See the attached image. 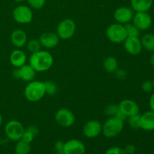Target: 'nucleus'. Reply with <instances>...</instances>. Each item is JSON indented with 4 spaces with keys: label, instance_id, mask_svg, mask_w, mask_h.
I'll return each instance as SVG.
<instances>
[{
    "label": "nucleus",
    "instance_id": "f257e3e1",
    "mask_svg": "<svg viewBox=\"0 0 154 154\" xmlns=\"http://www.w3.org/2000/svg\"><path fill=\"white\" fill-rule=\"evenodd\" d=\"M29 64L36 72H45L49 70L54 64L52 54L47 51L40 50L31 54L29 59Z\"/></svg>",
    "mask_w": 154,
    "mask_h": 154
},
{
    "label": "nucleus",
    "instance_id": "f03ea898",
    "mask_svg": "<svg viewBox=\"0 0 154 154\" xmlns=\"http://www.w3.org/2000/svg\"><path fill=\"white\" fill-rule=\"evenodd\" d=\"M45 95L46 92L44 81L33 80L29 81L24 89V96L29 102H38Z\"/></svg>",
    "mask_w": 154,
    "mask_h": 154
},
{
    "label": "nucleus",
    "instance_id": "7ed1b4c3",
    "mask_svg": "<svg viewBox=\"0 0 154 154\" xmlns=\"http://www.w3.org/2000/svg\"><path fill=\"white\" fill-rule=\"evenodd\" d=\"M124 127V120L117 117H109L102 124V133L106 138H115L120 135Z\"/></svg>",
    "mask_w": 154,
    "mask_h": 154
},
{
    "label": "nucleus",
    "instance_id": "20e7f679",
    "mask_svg": "<svg viewBox=\"0 0 154 154\" xmlns=\"http://www.w3.org/2000/svg\"><path fill=\"white\" fill-rule=\"evenodd\" d=\"M106 35L108 40L114 44L123 43L127 36L124 25L118 23H112L107 28Z\"/></svg>",
    "mask_w": 154,
    "mask_h": 154
},
{
    "label": "nucleus",
    "instance_id": "39448f33",
    "mask_svg": "<svg viewBox=\"0 0 154 154\" xmlns=\"http://www.w3.org/2000/svg\"><path fill=\"white\" fill-rule=\"evenodd\" d=\"M5 134L9 140L12 141H17L22 138L25 131L23 125L16 120H9L5 125Z\"/></svg>",
    "mask_w": 154,
    "mask_h": 154
},
{
    "label": "nucleus",
    "instance_id": "423d86ee",
    "mask_svg": "<svg viewBox=\"0 0 154 154\" xmlns=\"http://www.w3.org/2000/svg\"><path fill=\"white\" fill-rule=\"evenodd\" d=\"M77 26L75 21L70 18H66L59 23L57 27V33L60 38L68 40L72 38L76 32Z\"/></svg>",
    "mask_w": 154,
    "mask_h": 154
},
{
    "label": "nucleus",
    "instance_id": "0eeeda50",
    "mask_svg": "<svg viewBox=\"0 0 154 154\" xmlns=\"http://www.w3.org/2000/svg\"><path fill=\"white\" fill-rule=\"evenodd\" d=\"M13 18L20 24H28L31 23L33 18V13L31 8L25 5H18L14 9Z\"/></svg>",
    "mask_w": 154,
    "mask_h": 154
},
{
    "label": "nucleus",
    "instance_id": "6e6552de",
    "mask_svg": "<svg viewBox=\"0 0 154 154\" xmlns=\"http://www.w3.org/2000/svg\"><path fill=\"white\" fill-rule=\"evenodd\" d=\"M55 120L59 126L69 128L75 124V116L71 110L66 108H62L56 112Z\"/></svg>",
    "mask_w": 154,
    "mask_h": 154
},
{
    "label": "nucleus",
    "instance_id": "1a4fd4ad",
    "mask_svg": "<svg viewBox=\"0 0 154 154\" xmlns=\"http://www.w3.org/2000/svg\"><path fill=\"white\" fill-rule=\"evenodd\" d=\"M132 23L139 31H146L152 26V17L148 12H136L132 20Z\"/></svg>",
    "mask_w": 154,
    "mask_h": 154
},
{
    "label": "nucleus",
    "instance_id": "9d476101",
    "mask_svg": "<svg viewBox=\"0 0 154 154\" xmlns=\"http://www.w3.org/2000/svg\"><path fill=\"white\" fill-rule=\"evenodd\" d=\"M12 74L14 78L29 82L34 80L36 72L29 64H25L20 68H15Z\"/></svg>",
    "mask_w": 154,
    "mask_h": 154
},
{
    "label": "nucleus",
    "instance_id": "9b49d317",
    "mask_svg": "<svg viewBox=\"0 0 154 154\" xmlns=\"http://www.w3.org/2000/svg\"><path fill=\"white\" fill-rule=\"evenodd\" d=\"M102 132V124L96 120L87 121L83 127V134L88 138H95Z\"/></svg>",
    "mask_w": 154,
    "mask_h": 154
},
{
    "label": "nucleus",
    "instance_id": "f8f14e48",
    "mask_svg": "<svg viewBox=\"0 0 154 154\" xmlns=\"http://www.w3.org/2000/svg\"><path fill=\"white\" fill-rule=\"evenodd\" d=\"M120 112L127 118L139 114V106L136 102L132 99H123L118 104Z\"/></svg>",
    "mask_w": 154,
    "mask_h": 154
},
{
    "label": "nucleus",
    "instance_id": "ddd939ff",
    "mask_svg": "<svg viewBox=\"0 0 154 154\" xmlns=\"http://www.w3.org/2000/svg\"><path fill=\"white\" fill-rule=\"evenodd\" d=\"M123 46L125 50L129 54L132 56H137L142 51V45L141 39L138 37L128 36L123 42Z\"/></svg>",
    "mask_w": 154,
    "mask_h": 154
},
{
    "label": "nucleus",
    "instance_id": "4468645a",
    "mask_svg": "<svg viewBox=\"0 0 154 154\" xmlns=\"http://www.w3.org/2000/svg\"><path fill=\"white\" fill-rule=\"evenodd\" d=\"M134 16V11L131 8L122 7L117 8L114 13V18L118 23L125 24L130 23Z\"/></svg>",
    "mask_w": 154,
    "mask_h": 154
},
{
    "label": "nucleus",
    "instance_id": "2eb2a0df",
    "mask_svg": "<svg viewBox=\"0 0 154 154\" xmlns=\"http://www.w3.org/2000/svg\"><path fill=\"white\" fill-rule=\"evenodd\" d=\"M64 154H85L86 147L84 143L78 139H71L64 143Z\"/></svg>",
    "mask_w": 154,
    "mask_h": 154
},
{
    "label": "nucleus",
    "instance_id": "dca6fc26",
    "mask_svg": "<svg viewBox=\"0 0 154 154\" xmlns=\"http://www.w3.org/2000/svg\"><path fill=\"white\" fill-rule=\"evenodd\" d=\"M60 38L58 35L53 32H44L39 38V42L42 45V47L48 49H51L57 47L60 43Z\"/></svg>",
    "mask_w": 154,
    "mask_h": 154
},
{
    "label": "nucleus",
    "instance_id": "f3484780",
    "mask_svg": "<svg viewBox=\"0 0 154 154\" xmlns=\"http://www.w3.org/2000/svg\"><path fill=\"white\" fill-rule=\"evenodd\" d=\"M11 42L16 48H22L28 42L26 32L20 29L14 30L11 34Z\"/></svg>",
    "mask_w": 154,
    "mask_h": 154
},
{
    "label": "nucleus",
    "instance_id": "a211bd4d",
    "mask_svg": "<svg viewBox=\"0 0 154 154\" xmlns=\"http://www.w3.org/2000/svg\"><path fill=\"white\" fill-rule=\"evenodd\" d=\"M10 63L14 67L20 68L21 66L26 64L27 57L23 51L21 50V48H16L10 54Z\"/></svg>",
    "mask_w": 154,
    "mask_h": 154
},
{
    "label": "nucleus",
    "instance_id": "6ab92c4d",
    "mask_svg": "<svg viewBox=\"0 0 154 154\" xmlns=\"http://www.w3.org/2000/svg\"><path fill=\"white\" fill-rule=\"evenodd\" d=\"M140 129L148 132L154 130V111L150 110L141 114Z\"/></svg>",
    "mask_w": 154,
    "mask_h": 154
},
{
    "label": "nucleus",
    "instance_id": "aec40b11",
    "mask_svg": "<svg viewBox=\"0 0 154 154\" xmlns=\"http://www.w3.org/2000/svg\"><path fill=\"white\" fill-rule=\"evenodd\" d=\"M131 8L135 12H148L153 6V0H131Z\"/></svg>",
    "mask_w": 154,
    "mask_h": 154
},
{
    "label": "nucleus",
    "instance_id": "412c9836",
    "mask_svg": "<svg viewBox=\"0 0 154 154\" xmlns=\"http://www.w3.org/2000/svg\"><path fill=\"white\" fill-rule=\"evenodd\" d=\"M38 133L39 129L38 126H35V125H30L26 129H25V131H24L23 135L21 139L31 144L33 140H34V138L38 135Z\"/></svg>",
    "mask_w": 154,
    "mask_h": 154
},
{
    "label": "nucleus",
    "instance_id": "4be33fe9",
    "mask_svg": "<svg viewBox=\"0 0 154 154\" xmlns=\"http://www.w3.org/2000/svg\"><path fill=\"white\" fill-rule=\"evenodd\" d=\"M104 69L108 73H114L118 69V61L114 57H106L103 62Z\"/></svg>",
    "mask_w": 154,
    "mask_h": 154
},
{
    "label": "nucleus",
    "instance_id": "5701e85b",
    "mask_svg": "<svg viewBox=\"0 0 154 154\" xmlns=\"http://www.w3.org/2000/svg\"><path fill=\"white\" fill-rule=\"evenodd\" d=\"M142 48L150 52H154V34L147 33L141 38Z\"/></svg>",
    "mask_w": 154,
    "mask_h": 154
},
{
    "label": "nucleus",
    "instance_id": "b1692460",
    "mask_svg": "<svg viewBox=\"0 0 154 154\" xmlns=\"http://www.w3.org/2000/svg\"><path fill=\"white\" fill-rule=\"evenodd\" d=\"M31 150L30 143L26 142L23 140L20 139L17 141V144L14 147L15 154H29Z\"/></svg>",
    "mask_w": 154,
    "mask_h": 154
},
{
    "label": "nucleus",
    "instance_id": "393cba45",
    "mask_svg": "<svg viewBox=\"0 0 154 154\" xmlns=\"http://www.w3.org/2000/svg\"><path fill=\"white\" fill-rule=\"evenodd\" d=\"M105 114L108 115L109 117H117L123 120L127 119L121 112H120V109H119L118 105H114V104L113 105V104H111V105H108V106L105 108Z\"/></svg>",
    "mask_w": 154,
    "mask_h": 154
},
{
    "label": "nucleus",
    "instance_id": "a878e982",
    "mask_svg": "<svg viewBox=\"0 0 154 154\" xmlns=\"http://www.w3.org/2000/svg\"><path fill=\"white\" fill-rule=\"evenodd\" d=\"M26 45V48L28 51L31 53V54H33V53H35L42 50V45H41L40 42H39V39H30V40L27 42Z\"/></svg>",
    "mask_w": 154,
    "mask_h": 154
},
{
    "label": "nucleus",
    "instance_id": "bb28decb",
    "mask_svg": "<svg viewBox=\"0 0 154 154\" xmlns=\"http://www.w3.org/2000/svg\"><path fill=\"white\" fill-rule=\"evenodd\" d=\"M45 92L46 94L48 96H54L57 93L58 87L57 85L52 81H45Z\"/></svg>",
    "mask_w": 154,
    "mask_h": 154
},
{
    "label": "nucleus",
    "instance_id": "cd10ccee",
    "mask_svg": "<svg viewBox=\"0 0 154 154\" xmlns=\"http://www.w3.org/2000/svg\"><path fill=\"white\" fill-rule=\"evenodd\" d=\"M124 26L126 29V33H127V36H132V37H138L139 36L141 31H139L132 23H128L125 24Z\"/></svg>",
    "mask_w": 154,
    "mask_h": 154
},
{
    "label": "nucleus",
    "instance_id": "c85d7f7f",
    "mask_svg": "<svg viewBox=\"0 0 154 154\" xmlns=\"http://www.w3.org/2000/svg\"><path fill=\"white\" fill-rule=\"evenodd\" d=\"M128 123L132 129H140V121H141V115L139 114L136 115L131 116L127 117Z\"/></svg>",
    "mask_w": 154,
    "mask_h": 154
},
{
    "label": "nucleus",
    "instance_id": "c756f323",
    "mask_svg": "<svg viewBox=\"0 0 154 154\" xmlns=\"http://www.w3.org/2000/svg\"><path fill=\"white\" fill-rule=\"evenodd\" d=\"M31 8L34 9H41L46 3V0H26Z\"/></svg>",
    "mask_w": 154,
    "mask_h": 154
},
{
    "label": "nucleus",
    "instance_id": "7c9ffc66",
    "mask_svg": "<svg viewBox=\"0 0 154 154\" xmlns=\"http://www.w3.org/2000/svg\"><path fill=\"white\" fill-rule=\"evenodd\" d=\"M105 154H126L124 149L120 147H111L105 151Z\"/></svg>",
    "mask_w": 154,
    "mask_h": 154
},
{
    "label": "nucleus",
    "instance_id": "2f4dec72",
    "mask_svg": "<svg viewBox=\"0 0 154 154\" xmlns=\"http://www.w3.org/2000/svg\"><path fill=\"white\" fill-rule=\"evenodd\" d=\"M154 86L151 81H145L141 84V89L145 93H150L153 90Z\"/></svg>",
    "mask_w": 154,
    "mask_h": 154
},
{
    "label": "nucleus",
    "instance_id": "473e14b6",
    "mask_svg": "<svg viewBox=\"0 0 154 154\" xmlns=\"http://www.w3.org/2000/svg\"><path fill=\"white\" fill-rule=\"evenodd\" d=\"M54 147H55V150L56 151H57V154H64V152H63L64 142H63V141H57V142L55 143Z\"/></svg>",
    "mask_w": 154,
    "mask_h": 154
},
{
    "label": "nucleus",
    "instance_id": "72a5a7b5",
    "mask_svg": "<svg viewBox=\"0 0 154 154\" xmlns=\"http://www.w3.org/2000/svg\"><path fill=\"white\" fill-rule=\"evenodd\" d=\"M114 74H115L116 78H117V79H120V80L125 79V78H126V76H127V73H126V71L120 69H117V70L114 72Z\"/></svg>",
    "mask_w": 154,
    "mask_h": 154
},
{
    "label": "nucleus",
    "instance_id": "f704fd0d",
    "mask_svg": "<svg viewBox=\"0 0 154 154\" xmlns=\"http://www.w3.org/2000/svg\"><path fill=\"white\" fill-rule=\"evenodd\" d=\"M124 149L125 152L126 154H134L136 151V147L134 144H129L125 147Z\"/></svg>",
    "mask_w": 154,
    "mask_h": 154
},
{
    "label": "nucleus",
    "instance_id": "c9c22d12",
    "mask_svg": "<svg viewBox=\"0 0 154 154\" xmlns=\"http://www.w3.org/2000/svg\"><path fill=\"white\" fill-rule=\"evenodd\" d=\"M149 105H150V110L154 111V93L150 96V100H149Z\"/></svg>",
    "mask_w": 154,
    "mask_h": 154
},
{
    "label": "nucleus",
    "instance_id": "e433bc0d",
    "mask_svg": "<svg viewBox=\"0 0 154 154\" xmlns=\"http://www.w3.org/2000/svg\"><path fill=\"white\" fill-rule=\"evenodd\" d=\"M150 64H151L152 66L154 67V52H153V54L151 55V57H150Z\"/></svg>",
    "mask_w": 154,
    "mask_h": 154
},
{
    "label": "nucleus",
    "instance_id": "4c0bfd02",
    "mask_svg": "<svg viewBox=\"0 0 154 154\" xmlns=\"http://www.w3.org/2000/svg\"><path fill=\"white\" fill-rule=\"evenodd\" d=\"M2 123H3V117H2V114H0V127L2 126Z\"/></svg>",
    "mask_w": 154,
    "mask_h": 154
},
{
    "label": "nucleus",
    "instance_id": "58836bf2",
    "mask_svg": "<svg viewBox=\"0 0 154 154\" xmlns=\"http://www.w3.org/2000/svg\"><path fill=\"white\" fill-rule=\"evenodd\" d=\"M14 1L15 2H24L25 0H14Z\"/></svg>",
    "mask_w": 154,
    "mask_h": 154
},
{
    "label": "nucleus",
    "instance_id": "ea45409f",
    "mask_svg": "<svg viewBox=\"0 0 154 154\" xmlns=\"http://www.w3.org/2000/svg\"><path fill=\"white\" fill-rule=\"evenodd\" d=\"M152 82H153V86H154V78H153V81H152Z\"/></svg>",
    "mask_w": 154,
    "mask_h": 154
}]
</instances>
